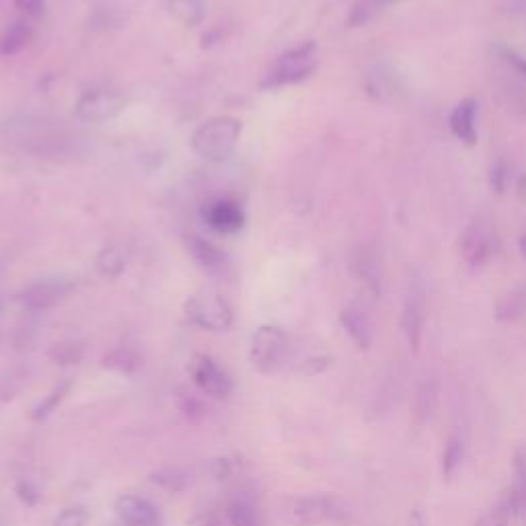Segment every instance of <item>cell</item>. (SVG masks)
<instances>
[{"mask_svg": "<svg viewBox=\"0 0 526 526\" xmlns=\"http://www.w3.org/2000/svg\"><path fill=\"white\" fill-rule=\"evenodd\" d=\"M424 323H426L424 298L420 294H413L405 303V309L401 315V329H403L405 340L413 352H420Z\"/></svg>", "mask_w": 526, "mask_h": 526, "instance_id": "obj_12", "label": "cell"}, {"mask_svg": "<svg viewBox=\"0 0 526 526\" xmlns=\"http://www.w3.org/2000/svg\"><path fill=\"white\" fill-rule=\"evenodd\" d=\"M465 459V442L461 438V434H453L442 450V459H440V471L444 479H453L457 475V471L461 469Z\"/></svg>", "mask_w": 526, "mask_h": 526, "instance_id": "obj_19", "label": "cell"}, {"mask_svg": "<svg viewBox=\"0 0 526 526\" xmlns=\"http://www.w3.org/2000/svg\"><path fill=\"white\" fill-rule=\"evenodd\" d=\"M29 370L25 366H15L0 374V403H9L21 395L27 387Z\"/></svg>", "mask_w": 526, "mask_h": 526, "instance_id": "obj_21", "label": "cell"}, {"mask_svg": "<svg viewBox=\"0 0 526 526\" xmlns=\"http://www.w3.org/2000/svg\"><path fill=\"white\" fill-rule=\"evenodd\" d=\"M346 516V506L333 496H305L296 498L288 506V518L296 526H317L323 522H337Z\"/></svg>", "mask_w": 526, "mask_h": 526, "instance_id": "obj_4", "label": "cell"}, {"mask_svg": "<svg viewBox=\"0 0 526 526\" xmlns=\"http://www.w3.org/2000/svg\"><path fill=\"white\" fill-rule=\"evenodd\" d=\"M514 518V512H512V506H510V500L506 496V492L500 496V500L490 508L485 510L479 520H477V526H510V520Z\"/></svg>", "mask_w": 526, "mask_h": 526, "instance_id": "obj_25", "label": "cell"}, {"mask_svg": "<svg viewBox=\"0 0 526 526\" xmlns=\"http://www.w3.org/2000/svg\"><path fill=\"white\" fill-rule=\"evenodd\" d=\"M506 179H508V169L504 163H498L494 165L492 169V185L496 187V192H504L506 190Z\"/></svg>", "mask_w": 526, "mask_h": 526, "instance_id": "obj_33", "label": "cell"}, {"mask_svg": "<svg viewBox=\"0 0 526 526\" xmlns=\"http://www.w3.org/2000/svg\"><path fill=\"white\" fill-rule=\"evenodd\" d=\"M204 218L208 227L222 235L239 233L245 224V214L239 204L231 200H214L204 208Z\"/></svg>", "mask_w": 526, "mask_h": 526, "instance_id": "obj_11", "label": "cell"}, {"mask_svg": "<svg viewBox=\"0 0 526 526\" xmlns=\"http://www.w3.org/2000/svg\"><path fill=\"white\" fill-rule=\"evenodd\" d=\"M15 5L19 11H23L25 15H42L44 11V0H15Z\"/></svg>", "mask_w": 526, "mask_h": 526, "instance_id": "obj_32", "label": "cell"}, {"mask_svg": "<svg viewBox=\"0 0 526 526\" xmlns=\"http://www.w3.org/2000/svg\"><path fill=\"white\" fill-rule=\"evenodd\" d=\"M5 56V50H3V42H0V58Z\"/></svg>", "mask_w": 526, "mask_h": 526, "instance_id": "obj_36", "label": "cell"}, {"mask_svg": "<svg viewBox=\"0 0 526 526\" xmlns=\"http://www.w3.org/2000/svg\"><path fill=\"white\" fill-rule=\"evenodd\" d=\"M31 40V27L25 21L13 23L3 35H0V42H3L5 56H13L21 52Z\"/></svg>", "mask_w": 526, "mask_h": 526, "instance_id": "obj_23", "label": "cell"}, {"mask_svg": "<svg viewBox=\"0 0 526 526\" xmlns=\"http://www.w3.org/2000/svg\"><path fill=\"white\" fill-rule=\"evenodd\" d=\"M192 377L196 385L214 399H227L233 393L231 374L210 356H198L194 360Z\"/></svg>", "mask_w": 526, "mask_h": 526, "instance_id": "obj_7", "label": "cell"}, {"mask_svg": "<svg viewBox=\"0 0 526 526\" xmlns=\"http://www.w3.org/2000/svg\"><path fill=\"white\" fill-rule=\"evenodd\" d=\"M399 3L401 0H360V3L350 13V25L352 27L366 25L377 13H381L393 5H399Z\"/></svg>", "mask_w": 526, "mask_h": 526, "instance_id": "obj_24", "label": "cell"}, {"mask_svg": "<svg viewBox=\"0 0 526 526\" xmlns=\"http://www.w3.org/2000/svg\"><path fill=\"white\" fill-rule=\"evenodd\" d=\"M103 364L111 370H116L120 374H132L138 370L140 366V358L136 352L128 350V348H118L114 352H109L103 360Z\"/></svg>", "mask_w": 526, "mask_h": 526, "instance_id": "obj_26", "label": "cell"}, {"mask_svg": "<svg viewBox=\"0 0 526 526\" xmlns=\"http://www.w3.org/2000/svg\"><path fill=\"white\" fill-rule=\"evenodd\" d=\"M409 526H428V518L422 508H413L409 514Z\"/></svg>", "mask_w": 526, "mask_h": 526, "instance_id": "obj_34", "label": "cell"}, {"mask_svg": "<svg viewBox=\"0 0 526 526\" xmlns=\"http://www.w3.org/2000/svg\"><path fill=\"white\" fill-rule=\"evenodd\" d=\"M342 327L346 329V333L352 337V342L360 348V350H368L372 344V325L368 321V315L364 309H360L358 305H350L342 311L340 315Z\"/></svg>", "mask_w": 526, "mask_h": 526, "instance_id": "obj_14", "label": "cell"}, {"mask_svg": "<svg viewBox=\"0 0 526 526\" xmlns=\"http://www.w3.org/2000/svg\"><path fill=\"white\" fill-rule=\"evenodd\" d=\"M241 138V122L235 118H214L202 124L192 136L194 153L210 163L227 161Z\"/></svg>", "mask_w": 526, "mask_h": 526, "instance_id": "obj_1", "label": "cell"}, {"mask_svg": "<svg viewBox=\"0 0 526 526\" xmlns=\"http://www.w3.org/2000/svg\"><path fill=\"white\" fill-rule=\"evenodd\" d=\"M91 514L85 506H72L54 518V526H87Z\"/></svg>", "mask_w": 526, "mask_h": 526, "instance_id": "obj_29", "label": "cell"}, {"mask_svg": "<svg viewBox=\"0 0 526 526\" xmlns=\"http://www.w3.org/2000/svg\"><path fill=\"white\" fill-rule=\"evenodd\" d=\"M498 52H500V56H502V60L516 72V74H522V77L526 79V58L524 56H520L518 52H514L512 48H498Z\"/></svg>", "mask_w": 526, "mask_h": 526, "instance_id": "obj_31", "label": "cell"}, {"mask_svg": "<svg viewBox=\"0 0 526 526\" xmlns=\"http://www.w3.org/2000/svg\"><path fill=\"white\" fill-rule=\"evenodd\" d=\"M70 290L72 286L64 280H42L21 292V303L29 311H46L58 305Z\"/></svg>", "mask_w": 526, "mask_h": 526, "instance_id": "obj_9", "label": "cell"}, {"mask_svg": "<svg viewBox=\"0 0 526 526\" xmlns=\"http://www.w3.org/2000/svg\"><path fill=\"white\" fill-rule=\"evenodd\" d=\"M475 116H477V103L473 99L461 101L453 111V116H450V130H453V134L465 144H475L477 140Z\"/></svg>", "mask_w": 526, "mask_h": 526, "instance_id": "obj_15", "label": "cell"}, {"mask_svg": "<svg viewBox=\"0 0 526 526\" xmlns=\"http://www.w3.org/2000/svg\"><path fill=\"white\" fill-rule=\"evenodd\" d=\"M288 335L276 325H261L251 340V362L261 374L278 372L288 358Z\"/></svg>", "mask_w": 526, "mask_h": 526, "instance_id": "obj_3", "label": "cell"}, {"mask_svg": "<svg viewBox=\"0 0 526 526\" xmlns=\"http://www.w3.org/2000/svg\"><path fill=\"white\" fill-rule=\"evenodd\" d=\"M85 348L79 342H60L52 346L50 350V360L58 366H74L83 360Z\"/></svg>", "mask_w": 526, "mask_h": 526, "instance_id": "obj_27", "label": "cell"}, {"mask_svg": "<svg viewBox=\"0 0 526 526\" xmlns=\"http://www.w3.org/2000/svg\"><path fill=\"white\" fill-rule=\"evenodd\" d=\"M187 247H190L194 259L210 274H224L229 270L227 253L218 249L214 243L200 239V237H190V243H187Z\"/></svg>", "mask_w": 526, "mask_h": 526, "instance_id": "obj_13", "label": "cell"}, {"mask_svg": "<svg viewBox=\"0 0 526 526\" xmlns=\"http://www.w3.org/2000/svg\"><path fill=\"white\" fill-rule=\"evenodd\" d=\"M185 315L208 331H227L233 325V309L227 298L214 290H198L185 303Z\"/></svg>", "mask_w": 526, "mask_h": 526, "instance_id": "obj_2", "label": "cell"}, {"mask_svg": "<svg viewBox=\"0 0 526 526\" xmlns=\"http://www.w3.org/2000/svg\"><path fill=\"white\" fill-rule=\"evenodd\" d=\"M124 99L114 91H89L77 103V118L87 124H103L120 116Z\"/></svg>", "mask_w": 526, "mask_h": 526, "instance_id": "obj_6", "label": "cell"}, {"mask_svg": "<svg viewBox=\"0 0 526 526\" xmlns=\"http://www.w3.org/2000/svg\"><path fill=\"white\" fill-rule=\"evenodd\" d=\"M518 247H520V253H522V257L526 259V233L520 237V241H518Z\"/></svg>", "mask_w": 526, "mask_h": 526, "instance_id": "obj_35", "label": "cell"}, {"mask_svg": "<svg viewBox=\"0 0 526 526\" xmlns=\"http://www.w3.org/2000/svg\"><path fill=\"white\" fill-rule=\"evenodd\" d=\"M526 311V290H514L502 296L496 305V317L500 321H516Z\"/></svg>", "mask_w": 526, "mask_h": 526, "instance_id": "obj_22", "label": "cell"}, {"mask_svg": "<svg viewBox=\"0 0 526 526\" xmlns=\"http://www.w3.org/2000/svg\"><path fill=\"white\" fill-rule=\"evenodd\" d=\"M116 514L122 526H161L159 510L140 496H120L116 500Z\"/></svg>", "mask_w": 526, "mask_h": 526, "instance_id": "obj_10", "label": "cell"}, {"mask_svg": "<svg viewBox=\"0 0 526 526\" xmlns=\"http://www.w3.org/2000/svg\"><path fill=\"white\" fill-rule=\"evenodd\" d=\"M315 70V44H305L288 54H284L272 72L268 74V79L263 81V89H276L282 85H292L307 79L309 74Z\"/></svg>", "mask_w": 526, "mask_h": 526, "instance_id": "obj_5", "label": "cell"}, {"mask_svg": "<svg viewBox=\"0 0 526 526\" xmlns=\"http://www.w3.org/2000/svg\"><path fill=\"white\" fill-rule=\"evenodd\" d=\"M227 518H229L231 526H261L257 506L241 494L233 496L227 502Z\"/></svg>", "mask_w": 526, "mask_h": 526, "instance_id": "obj_18", "label": "cell"}, {"mask_svg": "<svg viewBox=\"0 0 526 526\" xmlns=\"http://www.w3.org/2000/svg\"><path fill=\"white\" fill-rule=\"evenodd\" d=\"M128 259H130L128 247H124L120 243L109 245L97 257V270L103 278H118L126 270Z\"/></svg>", "mask_w": 526, "mask_h": 526, "instance_id": "obj_17", "label": "cell"}, {"mask_svg": "<svg viewBox=\"0 0 526 526\" xmlns=\"http://www.w3.org/2000/svg\"><path fill=\"white\" fill-rule=\"evenodd\" d=\"M68 383H64V385H58V387H54L52 389V393H48L46 397H44V401H40V403H37L35 407H33V411H31V418L33 420H44L46 416H50V413L56 409V405L66 397V393H68Z\"/></svg>", "mask_w": 526, "mask_h": 526, "instance_id": "obj_28", "label": "cell"}, {"mask_svg": "<svg viewBox=\"0 0 526 526\" xmlns=\"http://www.w3.org/2000/svg\"><path fill=\"white\" fill-rule=\"evenodd\" d=\"M494 247V235L485 222H471L461 235V255L471 268H479L490 259Z\"/></svg>", "mask_w": 526, "mask_h": 526, "instance_id": "obj_8", "label": "cell"}, {"mask_svg": "<svg viewBox=\"0 0 526 526\" xmlns=\"http://www.w3.org/2000/svg\"><path fill=\"white\" fill-rule=\"evenodd\" d=\"M329 364H331V358H329V356L315 354V356H309L307 360L300 362L298 372L305 374V377H315V374H321Z\"/></svg>", "mask_w": 526, "mask_h": 526, "instance_id": "obj_30", "label": "cell"}, {"mask_svg": "<svg viewBox=\"0 0 526 526\" xmlns=\"http://www.w3.org/2000/svg\"><path fill=\"white\" fill-rule=\"evenodd\" d=\"M438 385L432 379H424L416 391H413V399H411V409H413V418L418 422H430L436 413L438 407Z\"/></svg>", "mask_w": 526, "mask_h": 526, "instance_id": "obj_16", "label": "cell"}, {"mask_svg": "<svg viewBox=\"0 0 526 526\" xmlns=\"http://www.w3.org/2000/svg\"><path fill=\"white\" fill-rule=\"evenodd\" d=\"M167 9L171 17L185 27H196L206 17L202 0H167Z\"/></svg>", "mask_w": 526, "mask_h": 526, "instance_id": "obj_20", "label": "cell"}]
</instances>
